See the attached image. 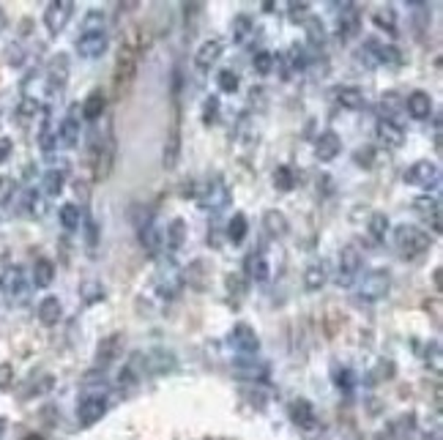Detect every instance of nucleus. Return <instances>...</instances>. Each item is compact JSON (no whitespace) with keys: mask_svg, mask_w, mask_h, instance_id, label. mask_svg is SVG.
Masks as SVG:
<instances>
[{"mask_svg":"<svg viewBox=\"0 0 443 440\" xmlns=\"http://www.w3.org/2000/svg\"><path fill=\"white\" fill-rule=\"evenodd\" d=\"M394 241H397V247H400V251L405 257H419V254H424V251L430 249V244H433L430 233H424L421 227H413V224H400L394 230Z\"/></svg>","mask_w":443,"mask_h":440,"instance_id":"f257e3e1","label":"nucleus"},{"mask_svg":"<svg viewBox=\"0 0 443 440\" xmlns=\"http://www.w3.org/2000/svg\"><path fill=\"white\" fill-rule=\"evenodd\" d=\"M405 184H408V186H419V189H438L441 186V170H438V164L430 161V159L413 161L411 167L405 170Z\"/></svg>","mask_w":443,"mask_h":440,"instance_id":"f03ea898","label":"nucleus"},{"mask_svg":"<svg viewBox=\"0 0 443 440\" xmlns=\"http://www.w3.org/2000/svg\"><path fill=\"white\" fill-rule=\"evenodd\" d=\"M388 290H391V274H388L386 268H375V271L364 274V279L358 284V298L372 304V301L386 298Z\"/></svg>","mask_w":443,"mask_h":440,"instance_id":"7ed1b4c3","label":"nucleus"},{"mask_svg":"<svg viewBox=\"0 0 443 440\" xmlns=\"http://www.w3.org/2000/svg\"><path fill=\"white\" fill-rule=\"evenodd\" d=\"M0 290L6 293V298L11 304H22L28 298V282H25V271L20 265H8L0 274Z\"/></svg>","mask_w":443,"mask_h":440,"instance_id":"20e7f679","label":"nucleus"},{"mask_svg":"<svg viewBox=\"0 0 443 440\" xmlns=\"http://www.w3.org/2000/svg\"><path fill=\"white\" fill-rule=\"evenodd\" d=\"M200 205H203L205 211H214V214H219V211H224V208L230 205V189H227V184L222 181L219 175L211 178V181L203 186Z\"/></svg>","mask_w":443,"mask_h":440,"instance_id":"39448f33","label":"nucleus"},{"mask_svg":"<svg viewBox=\"0 0 443 440\" xmlns=\"http://www.w3.org/2000/svg\"><path fill=\"white\" fill-rule=\"evenodd\" d=\"M361 263H364L361 251L356 249L353 244H350V247H345V249H342V254H340V268H337V279H334V282L340 284V287H350V284L358 279Z\"/></svg>","mask_w":443,"mask_h":440,"instance_id":"423d86ee","label":"nucleus"},{"mask_svg":"<svg viewBox=\"0 0 443 440\" xmlns=\"http://www.w3.org/2000/svg\"><path fill=\"white\" fill-rule=\"evenodd\" d=\"M227 345L233 347L238 355H254L260 350V337L254 334L252 325L238 323V325H233V331L227 337Z\"/></svg>","mask_w":443,"mask_h":440,"instance_id":"0eeeda50","label":"nucleus"},{"mask_svg":"<svg viewBox=\"0 0 443 440\" xmlns=\"http://www.w3.org/2000/svg\"><path fill=\"white\" fill-rule=\"evenodd\" d=\"M104 413H107V397L104 394H88L77 405V421L82 427H94L104 418Z\"/></svg>","mask_w":443,"mask_h":440,"instance_id":"6e6552de","label":"nucleus"},{"mask_svg":"<svg viewBox=\"0 0 443 440\" xmlns=\"http://www.w3.org/2000/svg\"><path fill=\"white\" fill-rule=\"evenodd\" d=\"M71 14H74V3L71 0H52L44 8V25H47V31L52 33V36H58L68 25Z\"/></svg>","mask_w":443,"mask_h":440,"instance_id":"1a4fd4ad","label":"nucleus"},{"mask_svg":"<svg viewBox=\"0 0 443 440\" xmlns=\"http://www.w3.org/2000/svg\"><path fill=\"white\" fill-rule=\"evenodd\" d=\"M74 47H77V52H80L82 58L94 61V58H101V55L107 52L110 38H107V31L104 33H80V38H77Z\"/></svg>","mask_w":443,"mask_h":440,"instance_id":"9d476101","label":"nucleus"},{"mask_svg":"<svg viewBox=\"0 0 443 440\" xmlns=\"http://www.w3.org/2000/svg\"><path fill=\"white\" fill-rule=\"evenodd\" d=\"M233 372L241 377V380H249V383H263L268 377V367L263 361H257L254 355H238L235 364H233Z\"/></svg>","mask_w":443,"mask_h":440,"instance_id":"9b49d317","label":"nucleus"},{"mask_svg":"<svg viewBox=\"0 0 443 440\" xmlns=\"http://www.w3.org/2000/svg\"><path fill=\"white\" fill-rule=\"evenodd\" d=\"M340 154H342V140H340V134L331 131V129L320 131L315 140V156L320 159V161H334Z\"/></svg>","mask_w":443,"mask_h":440,"instance_id":"f8f14e48","label":"nucleus"},{"mask_svg":"<svg viewBox=\"0 0 443 440\" xmlns=\"http://www.w3.org/2000/svg\"><path fill=\"white\" fill-rule=\"evenodd\" d=\"M55 137L61 140V145H64V148H77V145H80V137H82V131H80L77 107H71V110H68V115H66L64 121H61L58 131H55Z\"/></svg>","mask_w":443,"mask_h":440,"instance_id":"ddd939ff","label":"nucleus"},{"mask_svg":"<svg viewBox=\"0 0 443 440\" xmlns=\"http://www.w3.org/2000/svg\"><path fill=\"white\" fill-rule=\"evenodd\" d=\"M68 80V58L66 55H55L50 66H47V91L50 94H61Z\"/></svg>","mask_w":443,"mask_h":440,"instance_id":"4468645a","label":"nucleus"},{"mask_svg":"<svg viewBox=\"0 0 443 440\" xmlns=\"http://www.w3.org/2000/svg\"><path fill=\"white\" fill-rule=\"evenodd\" d=\"M375 137H378L386 148H400V145L405 142L402 126H397L391 118H380L378 124H375Z\"/></svg>","mask_w":443,"mask_h":440,"instance_id":"2eb2a0df","label":"nucleus"},{"mask_svg":"<svg viewBox=\"0 0 443 440\" xmlns=\"http://www.w3.org/2000/svg\"><path fill=\"white\" fill-rule=\"evenodd\" d=\"M222 50H224V44H222L219 38H208V41H203V44L197 47V52H194V66H197L200 71H208L214 63L219 61Z\"/></svg>","mask_w":443,"mask_h":440,"instance_id":"dca6fc26","label":"nucleus"},{"mask_svg":"<svg viewBox=\"0 0 443 440\" xmlns=\"http://www.w3.org/2000/svg\"><path fill=\"white\" fill-rule=\"evenodd\" d=\"M405 110H408V115H411L413 121H427L433 115V98H430V94H424V91H413L405 98Z\"/></svg>","mask_w":443,"mask_h":440,"instance_id":"f3484780","label":"nucleus"},{"mask_svg":"<svg viewBox=\"0 0 443 440\" xmlns=\"http://www.w3.org/2000/svg\"><path fill=\"white\" fill-rule=\"evenodd\" d=\"M137 233H140V244H143V249L148 251L151 257H157L159 249H161V233H159L157 224L151 221V217L137 224Z\"/></svg>","mask_w":443,"mask_h":440,"instance_id":"a211bd4d","label":"nucleus"},{"mask_svg":"<svg viewBox=\"0 0 443 440\" xmlns=\"http://www.w3.org/2000/svg\"><path fill=\"white\" fill-rule=\"evenodd\" d=\"M36 314H38L41 325H58V320L64 314V304L58 301V295H47V298H41Z\"/></svg>","mask_w":443,"mask_h":440,"instance_id":"6ab92c4d","label":"nucleus"},{"mask_svg":"<svg viewBox=\"0 0 443 440\" xmlns=\"http://www.w3.org/2000/svg\"><path fill=\"white\" fill-rule=\"evenodd\" d=\"M326 282H328V263H326V260L310 263L307 271H304V287H307L310 293H315V290H320Z\"/></svg>","mask_w":443,"mask_h":440,"instance_id":"aec40b11","label":"nucleus"},{"mask_svg":"<svg viewBox=\"0 0 443 440\" xmlns=\"http://www.w3.org/2000/svg\"><path fill=\"white\" fill-rule=\"evenodd\" d=\"M244 271H247V279H252V282H266V279L271 277V265H268V260H266L260 251L247 257Z\"/></svg>","mask_w":443,"mask_h":440,"instance_id":"412c9836","label":"nucleus"},{"mask_svg":"<svg viewBox=\"0 0 443 440\" xmlns=\"http://www.w3.org/2000/svg\"><path fill=\"white\" fill-rule=\"evenodd\" d=\"M184 241H187V221L184 219H173V224L167 227V233H164V241H161V247L170 251H178L184 247Z\"/></svg>","mask_w":443,"mask_h":440,"instance_id":"4be33fe9","label":"nucleus"},{"mask_svg":"<svg viewBox=\"0 0 443 440\" xmlns=\"http://www.w3.org/2000/svg\"><path fill=\"white\" fill-rule=\"evenodd\" d=\"M290 416H293V421H296L301 430H312L317 424L315 408H312V402H307V399H296L293 408H290Z\"/></svg>","mask_w":443,"mask_h":440,"instance_id":"5701e85b","label":"nucleus"},{"mask_svg":"<svg viewBox=\"0 0 443 440\" xmlns=\"http://www.w3.org/2000/svg\"><path fill=\"white\" fill-rule=\"evenodd\" d=\"M104 110H107V96L101 94V91H94V94L82 101V107H80L82 118L91 121V124H96V121L104 115Z\"/></svg>","mask_w":443,"mask_h":440,"instance_id":"b1692460","label":"nucleus"},{"mask_svg":"<svg viewBox=\"0 0 443 440\" xmlns=\"http://www.w3.org/2000/svg\"><path fill=\"white\" fill-rule=\"evenodd\" d=\"M304 31H307V44H310L312 50H323V47H326L328 31H326V25H323L317 17H307V20H304Z\"/></svg>","mask_w":443,"mask_h":440,"instance_id":"393cba45","label":"nucleus"},{"mask_svg":"<svg viewBox=\"0 0 443 440\" xmlns=\"http://www.w3.org/2000/svg\"><path fill=\"white\" fill-rule=\"evenodd\" d=\"M263 224H266L268 235H274V238H282V235H287V230H290L287 217L282 211H277V208H271V211L263 214Z\"/></svg>","mask_w":443,"mask_h":440,"instance_id":"a878e982","label":"nucleus"},{"mask_svg":"<svg viewBox=\"0 0 443 440\" xmlns=\"http://www.w3.org/2000/svg\"><path fill=\"white\" fill-rule=\"evenodd\" d=\"M413 211L416 214H421L424 219H433V217H441V200L435 197V194H419L416 200H413Z\"/></svg>","mask_w":443,"mask_h":440,"instance_id":"bb28decb","label":"nucleus"},{"mask_svg":"<svg viewBox=\"0 0 443 440\" xmlns=\"http://www.w3.org/2000/svg\"><path fill=\"white\" fill-rule=\"evenodd\" d=\"M340 8H342L340 11V36L348 38L358 31V8H356V3H345Z\"/></svg>","mask_w":443,"mask_h":440,"instance_id":"cd10ccee","label":"nucleus"},{"mask_svg":"<svg viewBox=\"0 0 443 440\" xmlns=\"http://www.w3.org/2000/svg\"><path fill=\"white\" fill-rule=\"evenodd\" d=\"M58 219L64 224V230L74 233V230L82 227V208L77 203H66V205H61V211H58Z\"/></svg>","mask_w":443,"mask_h":440,"instance_id":"c85d7f7f","label":"nucleus"},{"mask_svg":"<svg viewBox=\"0 0 443 440\" xmlns=\"http://www.w3.org/2000/svg\"><path fill=\"white\" fill-rule=\"evenodd\" d=\"M52 279H55V265H52V260L38 257L36 265H33V284H36V287H50Z\"/></svg>","mask_w":443,"mask_h":440,"instance_id":"c756f323","label":"nucleus"},{"mask_svg":"<svg viewBox=\"0 0 443 440\" xmlns=\"http://www.w3.org/2000/svg\"><path fill=\"white\" fill-rule=\"evenodd\" d=\"M247 233H249L247 217H244V214H233V219L227 221V230H224L227 241H230V244H241V241L247 238Z\"/></svg>","mask_w":443,"mask_h":440,"instance_id":"7c9ffc66","label":"nucleus"},{"mask_svg":"<svg viewBox=\"0 0 443 440\" xmlns=\"http://www.w3.org/2000/svg\"><path fill=\"white\" fill-rule=\"evenodd\" d=\"M337 101H340L345 110H361V107H364V101H367V96H364L361 88L348 85V88H340V91H337Z\"/></svg>","mask_w":443,"mask_h":440,"instance_id":"2f4dec72","label":"nucleus"},{"mask_svg":"<svg viewBox=\"0 0 443 440\" xmlns=\"http://www.w3.org/2000/svg\"><path fill=\"white\" fill-rule=\"evenodd\" d=\"M41 184H44V191H47L50 197H58L66 186V170H58V167L47 170L44 178H41Z\"/></svg>","mask_w":443,"mask_h":440,"instance_id":"473e14b6","label":"nucleus"},{"mask_svg":"<svg viewBox=\"0 0 443 440\" xmlns=\"http://www.w3.org/2000/svg\"><path fill=\"white\" fill-rule=\"evenodd\" d=\"M121 345H124V337L121 334H112V337H107V339H101V345H99V361H112V358H118L121 355Z\"/></svg>","mask_w":443,"mask_h":440,"instance_id":"72a5a7b5","label":"nucleus"},{"mask_svg":"<svg viewBox=\"0 0 443 440\" xmlns=\"http://www.w3.org/2000/svg\"><path fill=\"white\" fill-rule=\"evenodd\" d=\"M378 66H400V63L405 61L402 58V52L394 47V44H380L378 41Z\"/></svg>","mask_w":443,"mask_h":440,"instance_id":"f704fd0d","label":"nucleus"},{"mask_svg":"<svg viewBox=\"0 0 443 440\" xmlns=\"http://www.w3.org/2000/svg\"><path fill=\"white\" fill-rule=\"evenodd\" d=\"M252 33H254V22L247 17V14H238V17L233 20V38H235L238 44H244Z\"/></svg>","mask_w":443,"mask_h":440,"instance_id":"c9c22d12","label":"nucleus"},{"mask_svg":"<svg viewBox=\"0 0 443 440\" xmlns=\"http://www.w3.org/2000/svg\"><path fill=\"white\" fill-rule=\"evenodd\" d=\"M252 68H254V74H260V77L271 74V71H274V52L257 50V52L252 55Z\"/></svg>","mask_w":443,"mask_h":440,"instance_id":"e433bc0d","label":"nucleus"},{"mask_svg":"<svg viewBox=\"0 0 443 440\" xmlns=\"http://www.w3.org/2000/svg\"><path fill=\"white\" fill-rule=\"evenodd\" d=\"M104 25H107L104 11H101V8H94V11H88L85 20H82V33H104Z\"/></svg>","mask_w":443,"mask_h":440,"instance_id":"4c0bfd02","label":"nucleus"},{"mask_svg":"<svg viewBox=\"0 0 443 440\" xmlns=\"http://www.w3.org/2000/svg\"><path fill=\"white\" fill-rule=\"evenodd\" d=\"M367 230H370V235H372L375 241H383V238H386V233H388V217H386L383 211H375V214L370 217Z\"/></svg>","mask_w":443,"mask_h":440,"instance_id":"58836bf2","label":"nucleus"},{"mask_svg":"<svg viewBox=\"0 0 443 440\" xmlns=\"http://www.w3.org/2000/svg\"><path fill=\"white\" fill-rule=\"evenodd\" d=\"M217 85H219L222 94H235L238 85H241V80H238V74L233 68H222L219 74H217Z\"/></svg>","mask_w":443,"mask_h":440,"instance_id":"ea45409f","label":"nucleus"},{"mask_svg":"<svg viewBox=\"0 0 443 440\" xmlns=\"http://www.w3.org/2000/svg\"><path fill=\"white\" fill-rule=\"evenodd\" d=\"M274 186L279 189V191H290V189L296 186V175H293V170L290 167H277L274 170Z\"/></svg>","mask_w":443,"mask_h":440,"instance_id":"a19ab883","label":"nucleus"},{"mask_svg":"<svg viewBox=\"0 0 443 440\" xmlns=\"http://www.w3.org/2000/svg\"><path fill=\"white\" fill-rule=\"evenodd\" d=\"M38 112H41V104H38L36 96H25V98L20 101V107H17V115H20V118H36Z\"/></svg>","mask_w":443,"mask_h":440,"instance_id":"79ce46f5","label":"nucleus"},{"mask_svg":"<svg viewBox=\"0 0 443 440\" xmlns=\"http://www.w3.org/2000/svg\"><path fill=\"white\" fill-rule=\"evenodd\" d=\"M25 211L31 217H41L44 214V200H41V194L36 189H28V194H25Z\"/></svg>","mask_w":443,"mask_h":440,"instance_id":"37998d69","label":"nucleus"},{"mask_svg":"<svg viewBox=\"0 0 443 440\" xmlns=\"http://www.w3.org/2000/svg\"><path fill=\"white\" fill-rule=\"evenodd\" d=\"M217 115H219V98L211 96V98H205V104H203V124L205 126L217 124Z\"/></svg>","mask_w":443,"mask_h":440,"instance_id":"c03bdc74","label":"nucleus"},{"mask_svg":"<svg viewBox=\"0 0 443 440\" xmlns=\"http://www.w3.org/2000/svg\"><path fill=\"white\" fill-rule=\"evenodd\" d=\"M82 298H85L88 304L101 301V298H104V287H101L99 282H85L82 284Z\"/></svg>","mask_w":443,"mask_h":440,"instance_id":"a18cd8bd","label":"nucleus"},{"mask_svg":"<svg viewBox=\"0 0 443 440\" xmlns=\"http://www.w3.org/2000/svg\"><path fill=\"white\" fill-rule=\"evenodd\" d=\"M287 14H290V20L293 22H298V20H307L310 17V3H287Z\"/></svg>","mask_w":443,"mask_h":440,"instance_id":"49530a36","label":"nucleus"},{"mask_svg":"<svg viewBox=\"0 0 443 440\" xmlns=\"http://www.w3.org/2000/svg\"><path fill=\"white\" fill-rule=\"evenodd\" d=\"M375 22H378L380 28H386L388 33H394V28H397V22H394V11H391V8H380L378 14H375Z\"/></svg>","mask_w":443,"mask_h":440,"instance_id":"de8ad7c7","label":"nucleus"},{"mask_svg":"<svg viewBox=\"0 0 443 440\" xmlns=\"http://www.w3.org/2000/svg\"><path fill=\"white\" fill-rule=\"evenodd\" d=\"M427 364H433V369L441 375V342L438 339L430 342V347H427Z\"/></svg>","mask_w":443,"mask_h":440,"instance_id":"09e8293b","label":"nucleus"},{"mask_svg":"<svg viewBox=\"0 0 443 440\" xmlns=\"http://www.w3.org/2000/svg\"><path fill=\"white\" fill-rule=\"evenodd\" d=\"M353 159H356V164H358V167H372V159H375V148H372V145H367V148H358Z\"/></svg>","mask_w":443,"mask_h":440,"instance_id":"8fccbe9b","label":"nucleus"},{"mask_svg":"<svg viewBox=\"0 0 443 440\" xmlns=\"http://www.w3.org/2000/svg\"><path fill=\"white\" fill-rule=\"evenodd\" d=\"M337 386H340L342 391H350V388L356 386V375H353L350 369H342V372H337Z\"/></svg>","mask_w":443,"mask_h":440,"instance_id":"3c124183","label":"nucleus"},{"mask_svg":"<svg viewBox=\"0 0 443 440\" xmlns=\"http://www.w3.org/2000/svg\"><path fill=\"white\" fill-rule=\"evenodd\" d=\"M11 380H14V369H11V364H0V388H8V386H11Z\"/></svg>","mask_w":443,"mask_h":440,"instance_id":"603ef678","label":"nucleus"},{"mask_svg":"<svg viewBox=\"0 0 443 440\" xmlns=\"http://www.w3.org/2000/svg\"><path fill=\"white\" fill-rule=\"evenodd\" d=\"M22 61H25L22 47H20V44H11V47H8V63H11V66H20Z\"/></svg>","mask_w":443,"mask_h":440,"instance_id":"864d4df0","label":"nucleus"},{"mask_svg":"<svg viewBox=\"0 0 443 440\" xmlns=\"http://www.w3.org/2000/svg\"><path fill=\"white\" fill-rule=\"evenodd\" d=\"M11 151H14V142L8 137H0V164L11 156Z\"/></svg>","mask_w":443,"mask_h":440,"instance_id":"5fc2aeb1","label":"nucleus"},{"mask_svg":"<svg viewBox=\"0 0 443 440\" xmlns=\"http://www.w3.org/2000/svg\"><path fill=\"white\" fill-rule=\"evenodd\" d=\"M14 191V184H11V178H0V205L8 200V194Z\"/></svg>","mask_w":443,"mask_h":440,"instance_id":"6e6d98bb","label":"nucleus"},{"mask_svg":"<svg viewBox=\"0 0 443 440\" xmlns=\"http://www.w3.org/2000/svg\"><path fill=\"white\" fill-rule=\"evenodd\" d=\"M227 287L235 293H244V279L241 277H227Z\"/></svg>","mask_w":443,"mask_h":440,"instance_id":"4d7b16f0","label":"nucleus"},{"mask_svg":"<svg viewBox=\"0 0 443 440\" xmlns=\"http://www.w3.org/2000/svg\"><path fill=\"white\" fill-rule=\"evenodd\" d=\"M85 227H88V244H91V247H96V233H99V227H96L94 221H88Z\"/></svg>","mask_w":443,"mask_h":440,"instance_id":"13d9d810","label":"nucleus"},{"mask_svg":"<svg viewBox=\"0 0 443 440\" xmlns=\"http://www.w3.org/2000/svg\"><path fill=\"white\" fill-rule=\"evenodd\" d=\"M25 440H41V438H38V435H28Z\"/></svg>","mask_w":443,"mask_h":440,"instance_id":"bf43d9fd","label":"nucleus"}]
</instances>
